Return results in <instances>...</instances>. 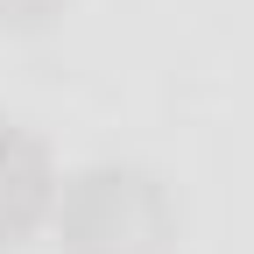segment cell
Masks as SVG:
<instances>
[{"instance_id": "7a4b0ae2", "label": "cell", "mask_w": 254, "mask_h": 254, "mask_svg": "<svg viewBox=\"0 0 254 254\" xmlns=\"http://www.w3.org/2000/svg\"><path fill=\"white\" fill-rule=\"evenodd\" d=\"M57 205V163L28 127L0 120V254H14Z\"/></svg>"}, {"instance_id": "6da1fadb", "label": "cell", "mask_w": 254, "mask_h": 254, "mask_svg": "<svg viewBox=\"0 0 254 254\" xmlns=\"http://www.w3.org/2000/svg\"><path fill=\"white\" fill-rule=\"evenodd\" d=\"M57 233L71 254H170L177 205L155 170L141 163H92L57 184Z\"/></svg>"}, {"instance_id": "3957f363", "label": "cell", "mask_w": 254, "mask_h": 254, "mask_svg": "<svg viewBox=\"0 0 254 254\" xmlns=\"http://www.w3.org/2000/svg\"><path fill=\"white\" fill-rule=\"evenodd\" d=\"M71 0H0V28H50Z\"/></svg>"}]
</instances>
